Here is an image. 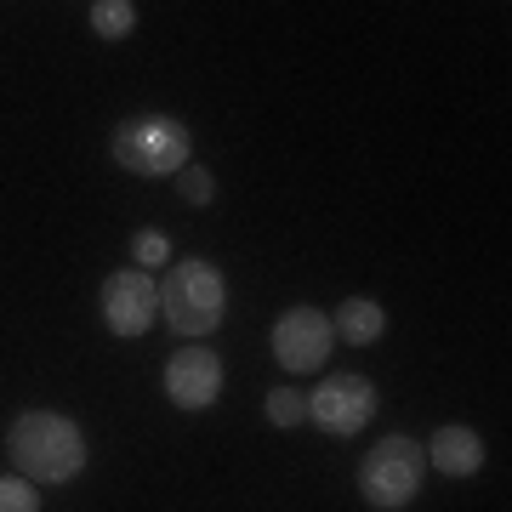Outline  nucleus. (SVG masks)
I'll use <instances>...</instances> for the list:
<instances>
[{
  "label": "nucleus",
  "instance_id": "1",
  "mask_svg": "<svg viewBox=\"0 0 512 512\" xmlns=\"http://www.w3.org/2000/svg\"><path fill=\"white\" fill-rule=\"evenodd\" d=\"M6 461L35 490H63L86 473L92 444L80 433V421H69L63 410H18L6 427Z\"/></svg>",
  "mask_w": 512,
  "mask_h": 512
},
{
  "label": "nucleus",
  "instance_id": "2",
  "mask_svg": "<svg viewBox=\"0 0 512 512\" xmlns=\"http://www.w3.org/2000/svg\"><path fill=\"white\" fill-rule=\"evenodd\" d=\"M109 154L120 171L131 177H177L194 154V131L177 120V114H160V109H143V114H126L109 137Z\"/></svg>",
  "mask_w": 512,
  "mask_h": 512
},
{
  "label": "nucleus",
  "instance_id": "3",
  "mask_svg": "<svg viewBox=\"0 0 512 512\" xmlns=\"http://www.w3.org/2000/svg\"><path fill=\"white\" fill-rule=\"evenodd\" d=\"M160 319L177 336H211L228 319V279L217 262H205V256L171 262L160 279Z\"/></svg>",
  "mask_w": 512,
  "mask_h": 512
},
{
  "label": "nucleus",
  "instance_id": "4",
  "mask_svg": "<svg viewBox=\"0 0 512 512\" xmlns=\"http://www.w3.org/2000/svg\"><path fill=\"white\" fill-rule=\"evenodd\" d=\"M421 484H427V450L410 433L376 439L365 450V461H359V495L376 512H404L421 495Z\"/></svg>",
  "mask_w": 512,
  "mask_h": 512
},
{
  "label": "nucleus",
  "instance_id": "5",
  "mask_svg": "<svg viewBox=\"0 0 512 512\" xmlns=\"http://www.w3.org/2000/svg\"><path fill=\"white\" fill-rule=\"evenodd\" d=\"M376 410H382L376 382H370V376H353V370L325 376V382L308 393V421L319 427V433H330V439L365 433V421H376Z\"/></svg>",
  "mask_w": 512,
  "mask_h": 512
},
{
  "label": "nucleus",
  "instance_id": "6",
  "mask_svg": "<svg viewBox=\"0 0 512 512\" xmlns=\"http://www.w3.org/2000/svg\"><path fill=\"white\" fill-rule=\"evenodd\" d=\"M268 348H274V365L285 370V376H313V370L330 359V348H336L330 313L308 308V302L285 308L274 319V330H268Z\"/></svg>",
  "mask_w": 512,
  "mask_h": 512
},
{
  "label": "nucleus",
  "instance_id": "7",
  "mask_svg": "<svg viewBox=\"0 0 512 512\" xmlns=\"http://www.w3.org/2000/svg\"><path fill=\"white\" fill-rule=\"evenodd\" d=\"M97 313H103V330L109 336H120V342H131V336H143V330H154V319H160V279L143 274V268H114L109 279H103V291H97Z\"/></svg>",
  "mask_w": 512,
  "mask_h": 512
},
{
  "label": "nucleus",
  "instance_id": "8",
  "mask_svg": "<svg viewBox=\"0 0 512 512\" xmlns=\"http://www.w3.org/2000/svg\"><path fill=\"white\" fill-rule=\"evenodd\" d=\"M160 387H165V399L177 404V410L200 416V410H211V404L222 399V359L205 348V342H188V348H177L171 359H165Z\"/></svg>",
  "mask_w": 512,
  "mask_h": 512
},
{
  "label": "nucleus",
  "instance_id": "9",
  "mask_svg": "<svg viewBox=\"0 0 512 512\" xmlns=\"http://www.w3.org/2000/svg\"><path fill=\"white\" fill-rule=\"evenodd\" d=\"M421 450H427V467L444 473V478H478L484 473V439H478L467 421H444Z\"/></svg>",
  "mask_w": 512,
  "mask_h": 512
},
{
  "label": "nucleus",
  "instance_id": "10",
  "mask_svg": "<svg viewBox=\"0 0 512 512\" xmlns=\"http://www.w3.org/2000/svg\"><path fill=\"white\" fill-rule=\"evenodd\" d=\"M330 330H336V342H348V348H376L387 336V308L370 302V296H348L342 308L330 313Z\"/></svg>",
  "mask_w": 512,
  "mask_h": 512
},
{
  "label": "nucleus",
  "instance_id": "11",
  "mask_svg": "<svg viewBox=\"0 0 512 512\" xmlns=\"http://www.w3.org/2000/svg\"><path fill=\"white\" fill-rule=\"evenodd\" d=\"M137 18H143V12H137V6H131V0H92V6H86V23H92V35L97 40H126V35H137Z\"/></svg>",
  "mask_w": 512,
  "mask_h": 512
},
{
  "label": "nucleus",
  "instance_id": "12",
  "mask_svg": "<svg viewBox=\"0 0 512 512\" xmlns=\"http://www.w3.org/2000/svg\"><path fill=\"white\" fill-rule=\"evenodd\" d=\"M262 416L274 421L279 433H291V427L308 421V393H302V387H274V393L262 399Z\"/></svg>",
  "mask_w": 512,
  "mask_h": 512
},
{
  "label": "nucleus",
  "instance_id": "13",
  "mask_svg": "<svg viewBox=\"0 0 512 512\" xmlns=\"http://www.w3.org/2000/svg\"><path fill=\"white\" fill-rule=\"evenodd\" d=\"M165 262H171V239H165L160 228H137V234H131V268L154 274V268H165Z\"/></svg>",
  "mask_w": 512,
  "mask_h": 512
},
{
  "label": "nucleus",
  "instance_id": "14",
  "mask_svg": "<svg viewBox=\"0 0 512 512\" xmlns=\"http://www.w3.org/2000/svg\"><path fill=\"white\" fill-rule=\"evenodd\" d=\"M177 194H183V205H194V211H205V205L217 200V177L205 171V165L188 160L183 171H177Z\"/></svg>",
  "mask_w": 512,
  "mask_h": 512
},
{
  "label": "nucleus",
  "instance_id": "15",
  "mask_svg": "<svg viewBox=\"0 0 512 512\" xmlns=\"http://www.w3.org/2000/svg\"><path fill=\"white\" fill-rule=\"evenodd\" d=\"M0 512H40V490L18 473H0Z\"/></svg>",
  "mask_w": 512,
  "mask_h": 512
}]
</instances>
